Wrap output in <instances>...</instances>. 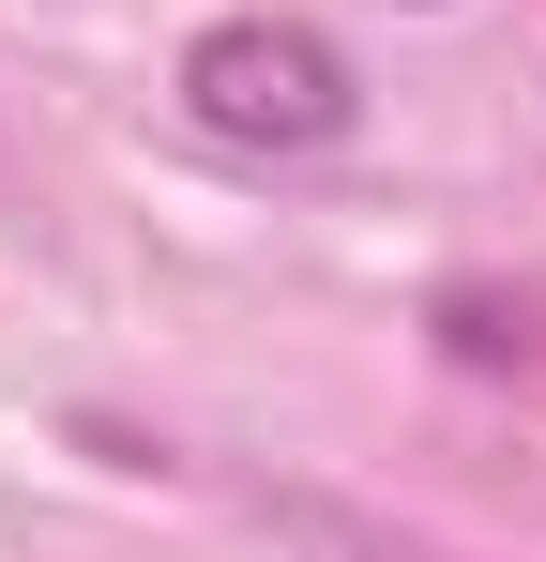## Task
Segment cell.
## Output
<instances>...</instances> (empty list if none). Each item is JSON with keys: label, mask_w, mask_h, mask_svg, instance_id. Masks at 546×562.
<instances>
[{"label": "cell", "mask_w": 546, "mask_h": 562, "mask_svg": "<svg viewBox=\"0 0 546 562\" xmlns=\"http://www.w3.org/2000/svg\"><path fill=\"white\" fill-rule=\"evenodd\" d=\"M350 106H364L350 61H334L319 31H288V15H213V31L182 46V122L228 137V153H334Z\"/></svg>", "instance_id": "1"}, {"label": "cell", "mask_w": 546, "mask_h": 562, "mask_svg": "<svg viewBox=\"0 0 546 562\" xmlns=\"http://www.w3.org/2000/svg\"><path fill=\"white\" fill-rule=\"evenodd\" d=\"M441 335H455V366H532V304H501V289H455Z\"/></svg>", "instance_id": "2"}, {"label": "cell", "mask_w": 546, "mask_h": 562, "mask_svg": "<svg viewBox=\"0 0 546 562\" xmlns=\"http://www.w3.org/2000/svg\"><path fill=\"white\" fill-rule=\"evenodd\" d=\"M379 562H455V548H395V532H379Z\"/></svg>", "instance_id": "3"}]
</instances>
